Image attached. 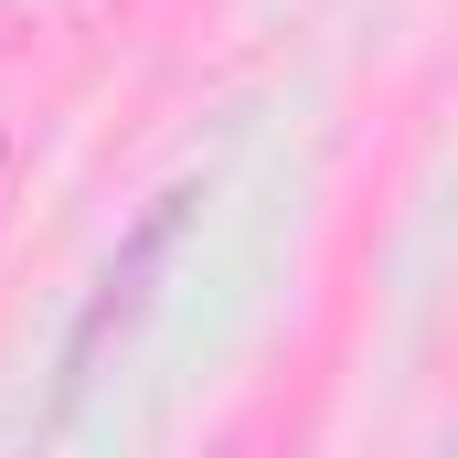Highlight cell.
I'll list each match as a JSON object with an SVG mask.
<instances>
[{"label": "cell", "instance_id": "cell-1", "mask_svg": "<svg viewBox=\"0 0 458 458\" xmlns=\"http://www.w3.org/2000/svg\"><path fill=\"white\" fill-rule=\"evenodd\" d=\"M182 214H192V192H171V203H160L149 225L117 245V267L97 277V310L75 320V352H64V394H86V373L107 362V342L128 331V320H139V310H149V277H160V256L182 245Z\"/></svg>", "mask_w": 458, "mask_h": 458}]
</instances>
